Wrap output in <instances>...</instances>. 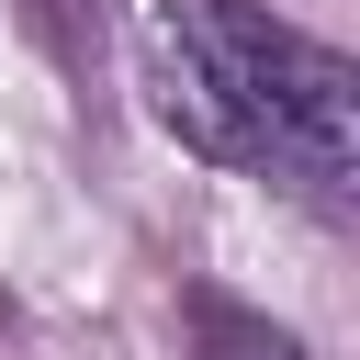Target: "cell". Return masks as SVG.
Segmentation results:
<instances>
[{"label":"cell","instance_id":"2","mask_svg":"<svg viewBox=\"0 0 360 360\" xmlns=\"http://www.w3.org/2000/svg\"><path fill=\"white\" fill-rule=\"evenodd\" d=\"M202 360H304V349H292V326H270L248 304H202Z\"/></svg>","mask_w":360,"mask_h":360},{"label":"cell","instance_id":"1","mask_svg":"<svg viewBox=\"0 0 360 360\" xmlns=\"http://www.w3.org/2000/svg\"><path fill=\"white\" fill-rule=\"evenodd\" d=\"M135 90L191 158L259 169L292 202H315L326 225H349V202H360V68L338 45L270 22L259 0H146L135 11Z\"/></svg>","mask_w":360,"mask_h":360}]
</instances>
